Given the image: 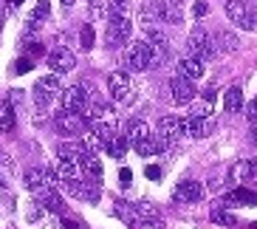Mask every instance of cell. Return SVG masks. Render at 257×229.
<instances>
[{
  "mask_svg": "<svg viewBox=\"0 0 257 229\" xmlns=\"http://www.w3.org/2000/svg\"><path fill=\"white\" fill-rule=\"evenodd\" d=\"M187 57H195V60H215L218 57V48H215V43H212V37L206 34V29H201V26H195V29L189 31L187 37Z\"/></svg>",
  "mask_w": 257,
  "mask_h": 229,
  "instance_id": "6da1fadb",
  "label": "cell"
},
{
  "mask_svg": "<svg viewBox=\"0 0 257 229\" xmlns=\"http://www.w3.org/2000/svg\"><path fill=\"white\" fill-rule=\"evenodd\" d=\"M130 31H133V26H130V17H110V20H107V26H105V46H107V48L127 46Z\"/></svg>",
  "mask_w": 257,
  "mask_h": 229,
  "instance_id": "7a4b0ae2",
  "label": "cell"
},
{
  "mask_svg": "<svg viewBox=\"0 0 257 229\" xmlns=\"http://www.w3.org/2000/svg\"><path fill=\"white\" fill-rule=\"evenodd\" d=\"M107 91H110V99L116 105H130V102L136 99V91H133V82H130L127 74H121V71H113L110 79H107Z\"/></svg>",
  "mask_w": 257,
  "mask_h": 229,
  "instance_id": "3957f363",
  "label": "cell"
},
{
  "mask_svg": "<svg viewBox=\"0 0 257 229\" xmlns=\"http://www.w3.org/2000/svg\"><path fill=\"white\" fill-rule=\"evenodd\" d=\"M127 65L133 71H147L150 65H156V51L147 40H136V43H130L127 48Z\"/></svg>",
  "mask_w": 257,
  "mask_h": 229,
  "instance_id": "277c9868",
  "label": "cell"
},
{
  "mask_svg": "<svg viewBox=\"0 0 257 229\" xmlns=\"http://www.w3.org/2000/svg\"><path fill=\"white\" fill-rule=\"evenodd\" d=\"M62 93V85H60V76L57 74H46V76H40L37 82H34V102L37 105H51L57 96Z\"/></svg>",
  "mask_w": 257,
  "mask_h": 229,
  "instance_id": "5b68a950",
  "label": "cell"
},
{
  "mask_svg": "<svg viewBox=\"0 0 257 229\" xmlns=\"http://www.w3.org/2000/svg\"><path fill=\"white\" fill-rule=\"evenodd\" d=\"M60 187H62V192H68V195H74V198H82V201H99V195H102V187H99V181H88V178L62 181Z\"/></svg>",
  "mask_w": 257,
  "mask_h": 229,
  "instance_id": "8992f818",
  "label": "cell"
},
{
  "mask_svg": "<svg viewBox=\"0 0 257 229\" xmlns=\"http://www.w3.org/2000/svg\"><path fill=\"white\" fill-rule=\"evenodd\" d=\"M54 130H57L62 139H76V136H82L85 119H82V116H76V113L62 110V113L54 116Z\"/></svg>",
  "mask_w": 257,
  "mask_h": 229,
  "instance_id": "52a82bcc",
  "label": "cell"
},
{
  "mask_svg": "<svg viewBox=\"0 0 257 229\" xmlns=\"http://www.w3.org/2000/svg\"><path fill=\"white\" fill-rule=\"evenodd\" d=\"M74 65H76V57H74V51H71V48H65V46L54 48V51L48 54V68H51L57 76L74 71Z\"/></svg>",
  "mask_w": 257,
  "mask_h": 229,
  "instance_id": "ba28073f",
  "label": "cell"
},
{
  "mask_svg": "<svg viewBox=\"0 0 257 229\" xmlns=\"http://www.w3.org/2000/svg\"><path fill=\"white\" fill-rule=\"evenodd\" d=\"M54 181H57V178H54L51 170H40V167H34V170H29V173H26V190L34 192V195H40V192L51 190Z\"/></svg>",
  "mask_w": 257,
  "mask_h": 229,
  "instance_id": "9c48e42d",
  "label": "cell"
},
{
  "mask_svg": "<svg viewBox=\"0 0 257 229\" xmlns=\"http://www.w3.org/2000/svg\"><path fill=\"white\" fill-rule=\"evenodd\" d=\"M170 93H173V102L175 105H192V99H195V85L189 82V79H184L181 74L173 76L170 79Z\"/></svg>",
  "mask_w": 257,
  "mask_h": 229,
  "instance_id": "30bf717a",
  "label": "cell"
},
{
  "mask_svg": "<svg viewBox=\"0 0 257 229\" xmlns=\"http://www.w3.org/2000/svg\"><path fill=\"white\" fill-rule=\"evenodd\" d=\"M153 6H156V12H159V20H161V23H170V26L184 23L181 0H156Z\"/></svg>",
  "mask_w": 257,
  "mask_h": 229,
  "instance_id": "8fae6325",
  "label": "cell"
},
{
  "mask_svg": "<svg viewBox=\"0 0 257 229\" xmlns=\"http://www.w3.org/2000/svg\"><path fill=\"white\" fill-rule=\"evenodd\" d=\"M62 105H65L68 113L82 116L85 110H88V93H85L82 85H74V88H68V91L62 93Z\"/></svg>",
  "mask_w": 257,
  "mask_h": 229,
  "instance_id": "7c38bea8",
  "label": "cell"
},
{
  "mask_svg": "<svg viewBox=\"0 0 257 229\" xmlns=\"http://www.w3.org/2000/svg\"><path fill=\"white\" fill-rule=\"evenodd\" d=\"M144 40H147V43L153 46V51L159 54V57H156V62H159V60H167V57L173 54V46H170V40H167V34L159 29V26H156V29H147Z\"/></svg>",
  "mask_w": 257,
  "mask_h": 229,
  "instance_id": "4fadbf2b",
  "label": "cell"
},
{
  "mask_svg": "<svg viewBox=\"0 0 257 229\" xmlns=\"http://www.w3.org/2000/svg\"><path fill=\"white\" fill-rule=\"evenodd\" d=\"M223 9H226V17L232 20L234 26H240V29H249V15H251V9L246 6V0H226V3H223Z\"/></svg>",
  "mask_w": 257,
  "mask_h": 229,
  "instance_id": "5bb4252c",
  "label": "cell"
},
{
  "mask_svg": "<svg viewBox=\"0 0 257 229\" xmlns=\"http://www.w3.org/2000/svg\"><path fill=\"white\" fill-rule=\"evenodd\" d=\"M159 136H164L167 142L184 136V116H161L159 119Z\"/></svg>",
  "mask_w": 257,
  "mask_h": 229,
  "instance_id": "9a60e30c",
  "label": "cell"
},
{
  "mask_svg": "<svg viewBox=\"0 0 257 229\" xmlns=\"http://www.w3.org/2000/svg\"><path fill=\"white\" fill-rule=\"evenodd\" d=\"M37 201H40V206L46 209V212H54V215H65V201H62V195L57 190H46V192H40L37 195Z\"/></svg>",
  "mask_w": 257,
  "mask_h": 229,
  "instance_id": "2e32d148",
  "label": "cell"
},
{
  "mask_svg": "<svg viewBox=\"0 0 257 229\" xmlns=\"http://www.w3.org/2000/svg\"><path fill=\"white\" fill-rule=\"evenodd\" d=\"M57 159L68 161V164H76V167H82L85 153H82V147H79V142H62V145L57 147Z\"/></svg>",
  "mask_w": 257,
  "mask_h": 229,
  "instance_id": "e0dca14e",
  "label": "cell"
},
{
  "mask_svg": "<svg viewBox=\"0 0 257 229\" xmlns=\"http://www.w3.org/2000/svg\"><path fill=\"white\" fill-rule=\"evenodd\" d=\"M178 74H181L184 79H189V82H195V79L204 76V62L195 60V57H181V60H178Z\"/></svg>",
  "mask_w": 257,
  "mask_h": 229,
  "instance_id": "ac0fdd59",
  "label": "cell"
},
{
  "mask_svg": "<svg viewBox=\"0 0 257 229\" xmlns=\"http://www.w3.org/2000/svg\"><path fill=\"white\" fill-rule=\"evenodd\" d=\"M212 43H215V48H218V54H232L240 48V40H237V34L234 31H215V37H212Z\"/></svg>",
  "mask_w": 257,
  "mask_h": 229,
  "instance_id": "d6986e66",
  "label": "cell"
},
{
  "mask_svg": "<svg viewBox=\"0 0 257 229\" xmlns=\"http://www.w3.org/2000/svg\"><path fill=\"white\" fill-rule=\"evenodd\" d=\"M212 128V119H192V116H184V133L189 139H204Z\"/></svg>",
  "mask_w": 257,
  "mask_h": 229,
  "instance_id": "ffe728a7",
  "label": "cell"
},
{
  "mask_svg": "<svg viewBox=\"0 0 257 229\" xmlns=\"http://www.w3.org/2000/svg\"><path fill=\"white\" fill-rule=\"evenodd\" d=\"M204 198V187L198 181H181L175 190V201H201Z\"/></svg>",
  "mask_w": 257,
  "mask_h": 229,
  "instance_id": "44dd1931",
  "label": "cell"
},
{
  "mask_svg": "<svg viewBox=\"0 0 257 229\" xmlns=\"http://www.w3.org/2000/svg\"><path fill=\"white\" fill-rule=\"evenodd\" d=\"M167 145H170V142H167L164 136H153V133H150L144 142H139V145H136V150L142 153V156H156V153H164Z\"/></svg>",
  "mask_w": 257,
  "mask_h": 229,
  "instance_id": "7402d4cb",
  "label": "cell"
},
{
  "mask_svg": "<svg viewBox=\"0 0 257 229\" xmlns=\"http://www.w3.org/2000/svg\"><path fill=\"white\" fill-rule=\"evenodd\" d=\"M223 204L226 206H237V204H246V206H254L257 204V192H251V190H246V187H237L234 192H229L226 198H223Z\"/></svg>",
  "mask_w": 257,
  "mask_h": 229,
  "instance_id": "603a6c76",
  "label": "cell"
},
{
  "mask_svg": "<svg viewBox=\"0 0 257 229\" xmlns=\"http://www.w3.org/2000/svg\"><path fill=\"white\" fill-rule=\"evenodd\" d=\"M147 136H150L147 122H142V119H130V122H127V142H130V145L136 147L139 142H144Z\"/></svg>",
  "mask_w": 257,
  "mask_h": 229,
  "instance_id": "cb8c5ba5",
  "label": "cell"
},
{
  "mask_svg": "<svg viewBox=\"0 0 257 229\" xmlns=\"http://www.w3.org/2000/svg\"><path fill=\"white\" fill-rule=\"evenodd\" d=\"M85 122H105V125H113L116 128V113L110 105H93L91 116H85Z\"/></svg>",
  "mask_w": 257,
  "mask_h": 229,
  "instance_id": "d4e9b609",
  "label": "cell"
},
{
  "mask_svg": "<svg viewBox=\"0 0 257 229\" xmlns=\"http://www.w3.org/2000/svg\"><path fill=\"white\" fill-rule=\"evenodd\" d=\"M0 130H3V133L15 130V105L9 99L0 102Z\"/></svg>",
  "mask_w": 257,
  "mask_h": 229,
  "instance_id": "484cf974",
  "label": "cell"
},
{
  "mask_svg": "<svg viewBox=\"0 0 257 229\" xmlns=\"http://www.w3.org/2000/svg\"><path fill=\"white\" fill-rule=\"evenodd\" d=\"M82 173L88 181H102V164L96 156H85L82 159Z\"/></svg>",
  "mask_w": 257,
  "mask_h": 229,
  "instance_id": "4316f807",
  "label": "cell"
},
{
  "mask_svg": "<svg viewBox=\"0 0 257 229\" xmlns=\"http://www.w3.org/2000/svg\"><path fill=\"white\" fill-rule=\"evenodd\" d=\"M223 107H226V110H240L243 107V91L237 85H232V88L223 93Z\"/></svg>",
  "mask_w": 257,
  "mask_h": 229,
  "instance_id": "83f0119b",
  "label": "cell"
},
{
  "mask_svg": "<svg viewBox=\"0 0 257 229\" xmlns=\"http://www.w3.org/2000/svg\"><path fill=\"white\" fill-rule=\"evenodd\" d=\"M127 136H113L110 139V142H107L105 145V150L110 153V156H113V159H124V153H127Z\"/></svg>",
  "mask_w": 257,
  "mask_h": 229,
  "instance_id": "f1b7e54d",
  "label": "cell"
},
{
  "mask_svg": "<svg viewBox=\"0 0 257 229\" xmlns=\"http://www.w3.org/2000/svg\"><path fill=\"white\" fill-rule=\"evenodd\" d=\"M79 147H82L85 156H96V159H99V150H102L105 145H102V142H99L93 133H85V136L79 139Z\"/></svg>",
  "mask_w": 257,
  "mask_h": 229,
  "instance_id": "f546056e",
  "label": "cell"
},
{
  "mask_svg": "<svg viewBox=\"0 0 257 229\" xmlns=\"http://www.w3.org/2000/svg\"><path fill=\"white\" fill-rule=\"evenodd\" d=\"M130 15V0H107V20L110 17H127Z\"/></svg>",
  "mask_w": 257,
  "mask_h": 229,
  "instance_id": "4dcf8cb0",
  "label": "cell"
},
{
  "mask_svg": "<svg viewBox=\"0 0 257 229\" xmlns=\"http://www.w3.org/2000/svg\"><path fill=\"white\" fill-rule=\"evenodd\" d=\"M139 17H142V23L147 26V29H156V26L161 23V20H159V12H156V6H153V3H144L142 12H139Z\"/></svg>",
  "mask_w": 257,
  "mask_h": 229,
  "instance_id": "1f68e13d",
  "label": "cell"
},
{
  "mask_svg": "<svg viewBox=\"0 0 257 229\" xmlns=\"http://www.w3.org/2000/svg\"><path fill=\"white\" fill-rule=\"evenodd\" d=\"M48 12H51V0H37V6H34V12H31L29 23L37 26L40 20H46V17H48Z\"/></svg>",
  "mask_w": 257,
  "mask_h": 229,
  "instance_id": "d6a6232c",
  "label": "cell"
},
{
  "mask_svg": "<svg viewBox=\"0 0 257 229\" xmlns=\"http://www.w3.org/2000/svg\"><path fill=\"white\" fill-rule=\"evenodd\" d=\"M209 218L215 223H220V226H234V215L223 212V206H212L209 209Z\"/></svg>",
  "mask_w": 257,
  "mask_h": 229,
  "instance_id": "836d02e7",
  "label": "cell"
},
{
  "mask_svg": "<svg viewBox=\"0 0 257 229\" xmlns=\"http://www.w3.org/2000/svg\"><path fill=\"white\" fill-rule=\"evenodd\" d=\"M12 173H15V164H12V159L0 156V187H9V181H12Z\"/></svg>",
  "mask_w": 257,
  "mask_h": 229,
  "instance_id": "e575fe53",
  "label": "cell"
},
{
  "mask_svg": "<svg viewBox=\"0 0 257 229\" xmlns=\"http://www.w3.org/2000/svg\"><path fill=\"white\" fill-rule=\"evenodd\" d=\"M237 176H240L243 181H254V178H257V159L243 161V164H240V170H237Z\"/></svg>",
  "mask_w": 257,
  "mask_h": 229,
  "instance_id": "d590c367",
  "label": "cell"
},
{
  "mask_svg": "<svg viewBox=\"0 0 257 229\" xmlns=\"http://www.w3.org/2000/svg\"><path fill=\"white\" fill-rule=\"evenodd\" d=\"M93 40H96V31H93V26H82V31H79V46H82V51H91V48H93Z\"/></svg>",
  "mask_w": 257,
  "mask_h": 229,
  "instance_id": "8d00e7d4",
  "label": "cell"
},
{
  "mask_svg": "<svg viewBox=\"0 0 257 229\" xmlns=\"http://www.w3.org/2000/svg\"><path fill=\"white\" fill-rule=\"evenodd\" d=\"M189 116H192V119H212V105H192L189 107Z\"/></svg>",
  "mask_w": 257,
  "mask_h": 229,
  "instance_id": "74e56055",
  "label": "cell"
},
{
  "mask_svg": "<svg viewBox=\"0 0 257 229\" xmlns=\"http://www.w3.org/2000/svg\"><path fill=\"white\" fill-rule=\"evenodd\" d=\"M130 229H164L161 221H144V218H133L130 221Z\"/></svg>",
  "mask_w": 257,
  "mask_h": 229,
  "instance_id": "f35d334b",
  "label": "cell"
},
{
  "mask_svg": "<svg viewBox=\"0 0 257 229\" xmlns=\"http://www.w3.org/2000/svg\"><path fill=\"white\" fill-rule=\"evenodd\" d=\"M29 71H34V60L31 57H20L15 62V74H29Z\"/></svg>",
  "mask_w": 257,
  "mask_h": 229,
  "instance_id": "ab89813d",
  "label": "cell"
},
{
  "mask_svg": "<svg viewBox=\"0 0 257 229\" xmlns=\"http://www.w3.org/2000/svg\"><path fill=\"white\" fill-rule=\"evenodd\" d=\"M40 218H43V206H40V204H34V206L29 209V212H26V221H29V223H37Z\"/></svg>",
  "mask_w": 257,
  "mask_h": 229,
  "instance_id": "60d3db41",
  "label": "cell"
},
{
  "mask_svg": "<svg viewBox=\"0 0 257 229\" xmlns=\"http://www.w3.org/2000/svg\"><path fill=\"white\" fill-rule=\"evenodd\" d=\"M192 15H195V17H206V15H209V3H206V0H198L195 6H192Z\"/></svg>",
  "mask_w": 257,
  "mask_h": 229,
  "instance_id": "b9f144b4",
  "label": "cell"
},
{
  "mask_svg": "<svg viewBox=\"0 0 257 229\" xmlns=\"http://www.w3.org/2000/svg\"><path fill=\"white\" fill-rule=\"evenodd\" d=\"M215 99H218V91L209 85V88L204 91V102H206V105H215Z\"/></svg>",
  "mask_w": 257,
  "mask_h": 229,
  "instance_id": "7bdbcfd3",
  "label": "cell"
},
{
  "mask_svg": "<svg viewBox=\"0 0 257 229\" xmlns=\"http://www.w3.org/2000/svg\"><path fill=\"white\" fill-rule=\"evenodd\" d=\"M62 229H82V223L74 221V218H68V215H62Z\"/></svg>",
  "mask_w": 257,
  "mask_h": 229,
  "instance_id": "ee69618b",
  "label": "cell"
},
{
  "mask_svg": "<svg viewBox=\"0 0 257 229\" xmlns=\"http://www.w3.org/2000/svg\"><path fill=\"white\" fill-rule=\"evenodd\" d=\"M130 178H133V173H130L127 167H124V170H119V181H121V184H130Z\"/></svg>",
  "mask_w": 257,
  "mask_h": 229,
  "instance_id": "f6af8a7d",
  "label": "cell"
},
{
  "mask_svg": "<svg viewBox=\"0 0 257 229\" xmlns=\"http://www.w3.org/2000/svg\"><path fill=\"white\" fill-rule=\"evenodd\" d=\"M159 176H161V170L156 167V164H150V167H147V178H153V181H156Z\"/></svg>",
  "mask_w": 257,
  "mask_h": 229,
  "instance_id": "bcb514c9",
  "label": "cell"
},
{
  "mask_svg": "<svg viewBox=\"0 0 257 229\" xmlns=\"http://www.w3.org/2000/svg\"><path fill=\"white\" fill-rule=\"evenodd\" d=\"M257 29V9H251V15H249V31Z\"/></svg>",
  "mask_w": 257,
  "mask_h": 229,
  "instance_id": "7dc6e473",
  "label": "cell"
},
{
  "mask_svg": "<svg viewBox=\"0 0 257 229\" xmlns=\"http://www.w3.org/2000/svg\"><path fill=\"white\" fill-rule=\"evenodd\" d=\"M60 3H65V6H71V3H74V0H60Z\"/></svg>",
  "mask_w": 257,
  "mask_h": 229,
  "instance_id": "c3c4849f",
  "label": "cell"
},
{
  "mask_svg": "<svg viewBox=\"0 0 257 229\" xmlns=\"http://www.w3.org/2000/svg\"><path fill=\"white\" fill-rule=\"evenodd\" d=\"M251 229H257V221H254V223H251Z\"/></svg>",
  "mask_w": 257,
  "mask_h": 229,
  "instance_id": "681fc988",
  "label": "cell"
},
{
  "mask_svg": "<svg viewBox=\"0 0 257 229\" xmlns=\"http://www.w3.org/2000/svg\"><path fill=\"white\" fill-rule=\"evenodd\" d=\"M0 29H3V17H0Z\"/></svg>",
  "mask_w": 257,
  "mask_h": 229,
  "instance_id": "f907efd6",
  "label": "cell"
}]
</instances>
